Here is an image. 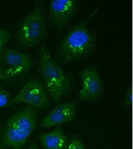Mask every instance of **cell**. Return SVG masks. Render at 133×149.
I'll use <instances>...</instances> for the list:
<instances>
[{
    "label": "cell",
    "instance_id": "13",
    "mask_svg": "<svg viewBox=\"0 0 133 149\" xmlns=\"http://www.w3.org/2000/svg\"><path fill=\"white\" fill-rule=\"evenodd\" d=\"M66 149H86L85 144L79 136L75 135L71 138L69 141L68 142V145Z\"/></svg>",
    "mask_w": 133,
    "mask_h": 149
},
{
    "label": "cell",
    "instance_id": "9",
    "mask_svg": "<svg viewBox=\"0 0 133 149\" xmlns=\"http://www.w3.org/2000/svg\"><path fill=\"white\" fill-rule=\"evenodd\" d=\"M78 2L76 0H55L50 2L49 16L51 22L58 28L64 27L76 10Z\"/></svg>",
    "mask_w": 133,
    "mask_h": 149
},
{
    "label": "cell",
    "instance_id": "3",
    "mask_svg": "<svg viewBox=\"0 0 133 149\" xmlns=\"http://www.w3.org/2000/svg\"><path fill=\"white\" fill-rule=\"evenodd\" d=\"M39 56L38 72L44 79L47 91L54 103H58L71 88L70 78L58 63L54 60L50 49L45 44L41 47Z\"/></svg>",
    "mask_w": 133,
    "mask_h": 149
},
{
    "label": "cell",
    "instance_id": "5",
    "mask_svg": "<svg viewBox=\"0 0 133 149\" xmlns=\"http://www.w3.org/2000/svg\"><path fill=\"white\" fill-rule=\"evenodd\" d=\"M32 57L13 48H5L0 55V81L18 77L32 68Z\"/></svg>",
    "mask_w": 133,
    "mask_h": 149
},
{
    "label": "cell",
    "instance_id": "4",
    "mask_svg": "<svg viewBox=\"0 0 133 149\" xmlns=\"http://www.w3.org/2000/svg\"><path fill=\"white\" fill-rule=\"evenodd\" d=\"M46 33L47 26L43 6L40 2H36L31 13L19 23L16 40L20 46H34L45 37Z\"/></svg>",
    "mask_w": 133,
    "mask_h": 149
},
{
    "label": "cell",
    "instance_id": "15",
    "mask_svg": "<svg viewBox=\"0 0 133 149\" xmlns=\"http://www.w3.org/2000/svg\"><path fill=\"white\" fill-rule=\"evenodd\" d=\"M27 149H38V147H37L36 142H31Z\"/></svg>",
    "mask_w": 133,
    "mask_h": 149
},
{
    "label": "cell",
    "instance_id": "11",
    "mask_svg": "<svg viewBox=\"0 0 133 149\" xmlns=\"http://www.w3.org/2000/svg\"><path fill=\"white\" fill-rule=\"evenodd\" d=\"M13 105L10 93L0 85V108L12 107H13Z\"/></svg>",
    "mask_w": 133,
    "mask_h": 149
},
{
    "label": "cell",
    "instance_id": "10",
    "mask_svg": "<svg viewBox=\"0 0 133 149\" xmlns=\"http://www.w3.org/2000/svg\"><path fill=\"white\" fill-rule=\"evenodd\" d=\"M40 143L43 149H66L68 137L61 126L51 132L41 133L38 135Z\"/></svg>",
    "mask_w": 133,
    "mask_h": 149
},
{
    "label": "cell",
    "instance_id": "14",
    "mask_svg": "<svg viewBox=\"0 0 133 149\" xmlns=\"http://www.w3.org/2000/svg\"><path fill=\"white\" fill-rule=\"evenodd\" d=\"M132 103V87L128 88V90L126 92L125 95L123 100V107L125 109H128L131 107Z\"/></svg>",
    "mask_w": 133,
    "mask_h": 149
},
{
    "label": "cell",
    "instance_id": "1",
    "mask_svg": "<svg viewBox=\"0 0 133 149\" xmlns=\"http://www.w3.org/2000/svg\"><path fill=\"white\" fill-rule=\"evenodd\" d=\"M99 6L86 20L70 28L67 34L58 44L55 56L60 62L69 63L83 58L96 45V38L87 29V24L100 9Z\"/></svg>",
    "mask_w": 133,
    "mask_h": 149
},
{
    "label": "cell",
    "instance_id": "16",
    "mask_svg": "<svg viewBox=\"0 0 133 149\" xmlns=\"http://www.w3.org/2000/svg\"><path fill=\"white\" fill-rule=\"evenodd\" d=\"M2 132V127H1V125H0V135H1Z\"/></svg>",
    "mask_w": 133,
    "mask_h": 149
},
{
    "label": "cell",
    "instance_id": "7",
    "mask_svg": "<svg viewBox=\"0 0 133 149\" xmlns=\"http://www.w3.org/2000/svg\"><path fill=\"white\" fill-rule=\"evenodd\" d=\"M82 79V87L78 94L80 101H93L101 95L103 81L100 72L95 67H88L79 73Z\"/></svg>",
    "mask_w": 133,
    "mask_h": 149
},
{
    "label": "cell",
    "instance_id": "6",
    "mask_svg": "<svg viewBox=\"0 0 133 149\" xmlns=\"http://www.w3.org/2000/svg\"><path fill=\"white\" fill-rule=\"evenodd\" d=\"M13 104L25 102L28 106L39 110L48 108L50 105V100L48 93L41 81L37 79H30L13 98Z\"/></svg>",
    "mask_w": 133,
    "mask_h": 149
},
{
    "label": "cell",
    "instance_id": "2",
    "mask_svg": "<svg viewBox=\"0 0 133 149\" xmlns=\"http://www.w3.org/2000/svg\"><path fill=\"white\" fill-rule=\"evenodd\" d=\"M39 110L25 106L7 120L0 137V149H22L38 126Z\"/></svg>",
    "mask_w": 133,
    "mask_h": 149
},
{
    "label": "cell",
    "instance_id": "12",
    "mask_svg": "<svg viewBox=\"0 0 133 149\" xmlns=\"http://www.w3.org/2000/svg\"><path fill=\"white\" fill-rule=\"evenodd\" d=\"M13 37V33L5 28L0 26V55L5 49V47Z\"/></svg>",
    "mask_w": 133,
    "mask_h": 149
},
{
    "label": "cell",
    "instance_id": "8",
    "mask_svg": "<svg viewBox=\"0 0 133 149\" xmlns=\"http://www.w3.org/2000/svg\"><path fill=\"white\" fill-rule=\"evenodd\" d=\"M78 107L75 101L67 102L56 106L45 117L41 120L40 126L49 128L64 123H69L75 120Z\"/></svg>",
    "mask_w": 133,
    "mask_h": 149
}]
</instances>
